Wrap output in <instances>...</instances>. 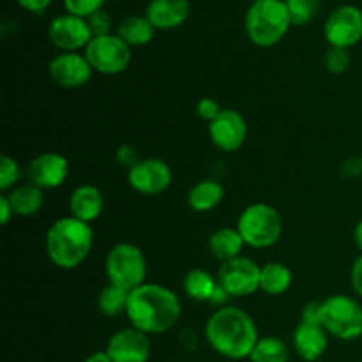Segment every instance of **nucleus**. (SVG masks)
Returning <instances> with one entry per match:
<instances>
[{"mask_svg":"<svg viewBox=\"0 0 362 362\" xmlns=\"http://www.w3.org/2000/svg\"><path fill=\"white\" fill-rule=\"evenodd\" d=\"M182 304L173 290L145 283L129 293L126 317L131 327L145 334H165L179 322Z\"/></svg>","mask_w":362,"mask_h":362,"instance_id":"nucleus-1","label":"nucleus"},{"mask_svg":"<svg viewBox=\"0 0 362 362\" xmlns=\"http://www.w3.org/2000/svg\"><path fill=\"white\" fill-rule=\"evenodd\" d=\"M205 338L219 356L239 361L250 359L260 336L250 313L237 306H221L209 317Z\"/></svg>","mask_w":362,"mask_h":362,"instance_id":"nucleus-2","label":"nucleus"},{"mask_svg":"<svg viewBox=\"0 0 362 362\" xmlns=\"http://www.w3.org/2000/svg\"><path fill=\"white\" fill-rule=\"evenodd\" d=\"M94 230L88 223L66 216L53 223L46 232V255L55 267L73 271L80 267L90 255Z\"/></svg>","mask_w":362,"mask_h":362,"instance_id":"nucleus-3","label":"nucleus"},{"mask_svg":"<svg viewBox=\"0 0 362 362\" xmlns=\"http://www.w3.org/2000/svg\"><path fill=\"white\" fill-rule=\"evenodd\" d=\"M292 27L285 0H255L244 18V28L255 46H276Z\"/></svg>","mask_w":362,"mask_h":362,"instance_id":"nucleus-4","label":"nucleus"},{"mask_svg":"<svg viewBox=\"0 0 362 362\" xmlns=\"http://www.w3.org/2000/svg\"><path fill=\"white\" fill-rule=\"evenodd\" d=\"M283 228L285 225L278 209L264 202L247 205L237 219V230L244 243L255 250H267L274 246L281 239Z\"/></svg>","mask_w":362,"mask_h":362,"instance_id":"nucleus-5","label":"nucleus"},{"mask_svg":"<svg viewBox=\"0 0 362 362\" xmlns=\"http://www.w3.org/2000/svg\"><path fill=\"white\" fill-rule=\"evenodd\" d=\"M320 324L329 336L354 341L362 336V304L343 293L327 297L320 303Z\"/></svg>","mask_w":362,"mask_h":362,"instance_id":"nucleus-6","label":"nucleus"},{"mask_svg":"<svg viewBox=\"0 0 362 362\" xmlns=\"http://www.w3.org/2000/svg\"><path fill=\"white\" fill-rule=\"evenodd\" d=\"M105 271L108 283L133 292L145 285L147 279V260L136 244L119 243L108 251L105 260Z\"/></svg>","mask_w":362,"mask_h":362,"instance_id":"nucleus-7","label":"nucleus"},{"mask_svg":"<svg viewBox=\"0 0 362 362\" xmlns=\"http://www.w3.org/2000/svg\"><path fill=\"white\" fill-rule=\"evenodd\" d=\"M85 57L92 66L94 73L105 76L122 74L131 64V46L126 45L117 34L98 35L92 37L85 48Z\"/></svg>","mask_w":362,"mask_h":362,"instance_id":"nucleus-8","label":"nucleus"},{"mask_svg":"<svg viewBox=\"0 0 362 362\" xmlns=\"http://www.w3.org/2000/svg\"><path fill=\"white\" fill-rule=\"evenodd\" d=\"M262 267L247 257H237L225 262L218 272L219 286L228 297H247L260 290Z\"/></svg>","mask_w":362,"mask_h":362,"instance_id":"nucleus-9","label":"nucleus"},{"mask_svg":"<svg viewBox=\"0 0 362 362\" xmlns=\"http://www.w3.org/2000/svg\"><path fill=\"white\" fill-rule=\"evenodd\" d=\"M329 46L350 49L362 41V11L356 6H339L329 14L324 27Z\"/></svg>","mask_w":362,"mask_h":362,"instance_id":"nucleus-10","label":"nucleus"},{"mask_svg":"<svg viewBox=\"0 0 362 362\" xmlns=\"http://www.w3.org/2000/svg\"><path fill=\"white\" fill-rule=\"evenodd\" d=\"M173 180L168 163L158 158L140 159L133 168L127 170V182L136 193L145 197H156L165 193Z\"/></svg>","mask_w":362,"mask_h":362,"instance_id":"nucleus-11","label":"nucleus"},{"mask_svg":"<svg viewBox=\"0 0 362 362\" xmlns=\"http://www.w3.org/2000/svg\"><path fill=\"white\" fill-rule=\"evenodd\" d=\"M92 66L87 57L80 52H60L59 55L49 60L48 74L57 87L74 90L81 88L90 81Z\"/></svg>","mask_w":362,"mask_h":362,"instance_id":"nucleus-12","label":"nucleus"},{"mask_svg":"<svg viewBox=\"0 0 362 362\" xmlns=\"http://www.w3.org/2000/svg\"><path fill=\"white\" fill-rule=\"evenodd\" d=\"M48 37L60 52H80L87 48L94 35L85 18L66 13L49 23Z\"/></svg>","mask_w":362,"mask_h":362,"instance_id":"nucleus-13","label":"nucleus"},{"mask_svg":"<svg viewBox=\"0 0 362 362\" xmlns=\"http://www.w3.org/2000/svg\"><path fill=\"white\" fill-rule=\"evenodd\" d=\"M209 138L219 151L237 152L247 138L246 120L237 110L223 108V112L209 124Z\"/></svg>","mask_w":362,"mask_h":362,"instance_id":"nucleus-14","label":"nucleus"},{"mask_svg":"<svg viewBox=\"0 0 362 362\" xmlns=\"http://www.w3.org/2000/svg\"><path fill=\"white\" fill-rule=\"evenodd\" d=\"M151 350L148 334L134 327L117 331L106 345V354L112 362H148Z\"/></svg>","mask_w":362,"mask_h":362,"instance_id":"nucleus-15","label":"nucleus"},{"mask_svg":"<svg viewBox=\"0 0 362 362\" xmlns=\"http://www.w3.org/2000/svg\"><path fill=\"white\" fill-rule=\"evenodd\" d=\"M28 182L45 189L60 187L69 177V161L59 152H42L28 165Z\"/></svg>","mask_w":362,"mask_h":362,"instance_id":"nucleus-16","label":"nucleus"},{"mask_svg":"<svg viewBox=\"0 0 362 362\" xmlns=\"http://www.w3.org/2000/svg\"><path fill=\"white\" fill-rule=\"evenodd\" d=\"M293 349L297 356L306 362H315L320 359L329 346V334L322 324L300 320L293 331Z\"/></svg>","mask_w":362,"mask_h":362,"instance_id":"nucleus-17","label":"nucleus"},{"mask_svg":"<svg viewBox=\"0 0 362 362\" xmlns=\"http://www.w3.org/2000/svg\"><path fill=\"white\" fill-rule=\"evenodd\" d=\"M189 11L187 0H151L145 9V16L156 30H173L186 23Z\"/></svg>","mask_w":362,"mask_h":362,"instance_id":"nucleus-18","label":"nucleus"},{"mask_svg":"<svg viewBox=\"0 0 362 362\" xmlns=\"http://www.w3.org/2000/svg\"><path fill=\"white\" fill-rule=\"evenodd\" d=\"M105 209V198L101 189L94 184H81L71 193L69 197V211L71 216L80 221L88 223L99 218Z\"/></svg>","mask_w":362,"mask_h":362,"instance_id":"nucleus-19","label":"nucleus"},{"mask_svg":"<svg viewBox=\"0 0 362 362\" xmlns=\"http://www.w3.org/2000/svg\"><path fill=\"white\" fill-rule=\"evenodd\" d=\"M225 198V187L219 180L216 179H204L200 182L194 184L187 193V205L191 211L200 212H211L218 207Z\"/></svg>","mask_w":362,"mask_h":362,"instance_id":"nucleus-20","label":"nucleus"},{"mask_svg":"<svg viewBox=\"0 0 362 362\" xmlns=\"http://www.w3.org/2000/svg\"><path fill=\"white\" fill-rule=\"evenodd\" d=\"M6 194L13 205L14 214L21 216V218L35 216L45 205V191L32 182L20 184Z\"/></svg>","mask_w":362,"mask_h":362,"instance_id":"nucleus-21","label":"nucleus"},{"mask_svg":"<svg viewBox=\"0 0 362 362\" xmlns=\"http://www.w3.org/2000/svg\"><path fill=\"white\" fill-rule=\"evenodd\" d=\"M244 246H246V243H244L237 226L235 228H219L209 237V251L212 253V257L221 260L223 264L240 257Z\"/></svg>","mask_w":362,"mask_h":362,"instance_id":"nucleus-22","label":"nucleus"},{"mask_svg":"<svg viewBox=\"0 0 362 362\" xmlns=\"http://www.w3.org/2000/svg\"><path fill=\"white\" fill-rule=\"evenodd\" d=\"M184 292L191 300L197 303H211L214 293L218 292L219 281L204 269H193L184 278Z\"/></svg>","mask_w":362,"mask_h":362,"instance_id":"nucleus-23","label":"nucleus"},{"mask_svg":"<svg viewBox=\"0 0 362 362\" xmlns=\"http://www.w3.org/2000/svg\"><path fill=\"white\" fill-rule=\"evenodd\" d=\"M156 28L147 16H127L126 20L120 21L117 28V35L122 39L126 45L133 46H145L154 39Z\"/></svg>","mask_w":362,"mask_h":362,"instance_id":"nucleus-24","label":"nucleus"},{"mask_svg":"<svg viewBox=\"0 0 362 362\" xmlns=\"http://www.w3.org/2000/svg\"><path fill=\"white\" fill-rule=\"evenodd\" d=\"M292 271L285 264L269 262L262 267L260 290L267 296H283L292 286Z\"/></svg>","mask_w":362,"mask_h":362,"instance_id":"nucleus-25","label":"nucleus"},{"mask_svg":"<svg viewBox=\"0 0 362 362\" xmlns=\"http://www.w3.org/2000/svg\"><path fill=\"white\" fill-rule=\"evenodd\" d=\"M288 345L276 336H265L258 339L250 356L251 362H288Z\"/></svg>","mask_w":362,"mask_h":362,"instance_id":"nucleus-26","label":"nucleus"},{"mask_svg":"<svg viewBox=\"0 0 362 362\" xmlns=\"http://www.w3.org/2000/svg\"><path fill=\"white\" fill-rule=\"evenodd\" d=\"M129 293L127 290L120 288V286L108 285L99 292L98 297V308L103 315L106 317H119V315H126L127 303H129Z\"/></svg>","mask_w":362,"mask_h":362,"instance_id":"nucleus-27","label":"nucleus"},{"mask_svg":"<svg viewBox=\"0 0 362 362\" xmlns=\"http://www.w3.org/2000/svg\"><path fill=\"white\" fill-rule=\"evenodd\" d=\"M292 27H304L311 23L318 13V0H285Z\"/></svg>","mask_w":362,"mask_h":362,"instance_id":"nucleus-28","label":"nucleus"},{"mask_svg":"<svg viewBox=\"0 0 362 362\" xmlns=\"http://www.w3.org/2000/svg\"><path fill=\"white\" fill-rule=\"evenodd\" d=\"M21 177V168L18 161L11 156L4 154L0 158V191L9 193L13 187L18 186V180Z\"/></svg>","mask_w":362,"mask_h":362,"instance_id":"nucleus-29","label":"nucleus"},{"mask_svg":"<svg viewBox=\"0 0 362 362\" xmlns=\"http://www.w3.org/2000/svg\"><path fill=\"white\" fill-rule=\"evenodd\" d=\"M325 67L331 74H343L352 64V57H350V49L338 48V46H329L327 53H325Z\"/></svg>","mask_w":362,"mask_h":362,"instance_id":"nucleus-30","label":"nucleus"},{"mask_svg":"<svg viewBox=\"0 0 362 362\" xmlns=\"http://www.w3.org/2000/svg\"><path fill=\"white\" fill-rule=\"evenodd\" d=\"M106 0H64V7L69 14L80 16L87 20L90 14L98 13L103 9Z\"/></svg>","mask_w":362,"mask_h":362,"instance_id":"nucleus-31","label":"nucleus"},{"mask_svg":"<svg viewBox=\"0 0 362 362\" xmlns=\"http://www.w3.org/2000/svg\"><path fill=\"white\" fill-rule=\"evenodd\" d=\"M87 23L88 27H90V32L94 37H98V35L112 34V18H110V14L106 13L105 9L90 14V16L87 18Z\"/></svg>","mask_w":362,"mask_h":362,"instance_id":"nucleus-32","label":"nucleus"},{"mask_svg":"<svg viewBox=\"0 0 362 362\" xmlns=\"http://www.w3.org/2000/svg\"><path fill=\"white\" fill-rule=\"evenodd\" d=\"M221 112L223 108L219 106V103L212 98H202L197 105V115L207 124H211Z\"/></svg>","mask_w":362,"mask_h":362,"instance_id":"nucleus-33","label":"nucleus"},{"mask_svg":"<svg viewBox=\"0 0 362 362\" xmlns=\"http://www.w3.org/2000/svg\"><path fill=\"white\" fill-rule=\"evenodd\" d=\"M339 172H341L343 177H349V179H356V177L362 175V158L352 156V158L345 159L339 166Z\"/></svg>","mask_w":362,"mask_h":362,"instance_id":"nucleus-34","label":"nucleus"},{"mask_svg":"<svg viewBox=\"0 0 362 362\" xmlns=\"http://www.w3.org/2000/svg\"><path fill=\"white\" fill-rule=\"evenodd\" d=\"M115 158H117V161H119L122 166H126L127 170L133 168V166L140 161V158H138V152L134 151L131 145H122V147L117 151Z\"/></svg>","mask_w":362,"mask_h":362,"instance_id":"nucleus-35","label":"nucleus"},{"mask_svg":"<svg viewBox=\"0 0 362 362\" xmlns=\"http://www.w3.org/2000/svg\"><path fill=\"white\" fill-rule=\"evenodd\" d=\"M350 285H352L354 292L362 299V255L357 257V260L352 265V271H350Z\"/></svg>","mask_w":362,"mask_h":362,"instance_id":"nucleus-36","label":"nucleus"},{"mask_svg":"<svg viewBox=\"0 0 362 362\" xmlns=\"http://www.w3.org/2000/svg\"><path fill=\"white\" fill-rule=\"evenodd\" d=\"M16 2L21 9L28 11V13L41 14L48 9L53 0H16Z\"/></svg>","mask_w":362,"mask_h":362,"instance_id":"nucleus-37","label":"nucleus"},{"mask_svg":"<svg viewBox=\"0 0 362 362\" xmlns=\"http://www.w3.org/2000/svg\"><path fill=\"white\" fill-rule=\"evenodd\" d=\"M14 216H16V214H14L13 205H11L7 194L4 193L2 197H0V221H2L4 226H7V225H9L11 219L14 218Z\"/></svg>","mask_w":362,"mask_h":362,"instance_id":"nucleus-38","label":"nucleus"},{"mask_svg":"<svg viewBox=\"0 0 362 362\" xmlns=\"http://www.w3.org/2000/svg\"><path fill=\"white\" fill-rule=\"evenodd\" d=\"M303 320L320 324V303H310L303 310Z\"/></svg>","mask_w":362,"mask_h":362,"instance_id":"nucleus-39","label":"nucleus"},{"mask_svg":"<svg viewBox=\"0 0 362 362\" xmlns=\"http://www.w3.org/2000/svg\"><path fill=\"white\" fill-rule=\"evenodd\" d=\"M83 362H112V359H110V356L106 354V350H105V352L90 354V356H88Z\"/></svg>","mask_w":362,"mask_h":362,"instance_id":"nucleus-40","label":"nucleus"},{"mask_svg":"<svg viewBox=\"0 0 362 362\" xmlns=\"http://www.w3.org/2000/svg\"><path fill=\"white\" fill-rule=\"evenodd\" d=\"M354 243H356L357 250H359L362 255V219L357 223L356 228H354Z\"/></svg>","mask_w":362,"mask_h":362,"instance_id":"nucleus-41","label":"nucleus"}]
</instances>
